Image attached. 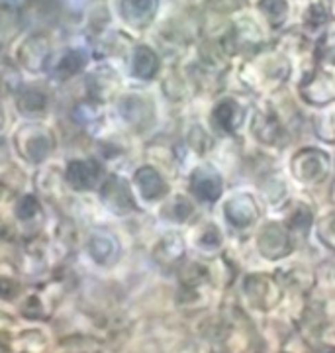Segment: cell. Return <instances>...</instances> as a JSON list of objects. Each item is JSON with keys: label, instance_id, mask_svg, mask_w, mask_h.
<instances>
[{"label": "cell", "instance_id": "obj_3", "mask_svg": "<svg viewBox=\"0 0 335 353\" xmlns=\"http://www.w3.org/2000/svg\"><path fill=\"white\" fill-rule=\"evenodd\" d=\"M261 250L269 257H278L285 255L288 250V240L283 228L269 226L265 230V234L261 236Z\"/></svg>", "mask_w": 335, "mask_h": 353}, {"label": "cell", "instance_id": "obj_6", "mask_svg": "<svg viewBox=\"0 0 335 353\" xmlns=\"http://www.w3.org/2000/svg\"><path fill=\"white\" fill-rule=\"evenodd\" d=\"M216 120L218 124L225 130H234L237 126V108L234 102H223L220 108L216 110Z\"/></svg>", "mask_w": 335, "mask_h": 353}, {"label": "cell", "instance_id": "obj_5", "mask_svg": "<svg viewBox=\"0 0 335 353\" xmlns=\"http://www.w3.org/2000/svg\"><path fill=\"white\" fill-rule=\"evenodd\" d=\"M137 183L143 190V194L149 196V199H155V196H161L165 192V187H163V181L159 179V175L151 169H143L141 173H137Z\"/></svg>", "mask_w": 335, "mask_h": 353}, {"label": "cell", "instance_id": "obj_1", "mask_svg": "<svg viewBox=\"0 0 335 353\" xmlns=\"http://www.w3.org/2000/svg\"><path fill=\"white\" fill-rule=\"evenodd\" d=\"M220 179L210 169H199L192 175V192L202 201H214L220 194Z\"/></svg>", "mask_w": 335, "mask_h": 353}, {"label": "cell", "instance_id": "obj_2", "mask_svg": "<svg viewBox=\"0 0 335 353\" xmlns=\"http://www.w3.org/2000/svg\"><path fill=\"white\" fill-rule=\"evenodd\" d=\"M294 163H302V167H294L300 179H320L325 173V167H327V159L320 155L318 152H306L302 155H298Z\"/></svg>", "mask_w": 335, "mask_h": 353}, {"label": "cell", "instance_id": "obj_4", "mask_svg": "<svg viewBox=\"0 0 335 353\" xmlns=\"http://www.w3.org/2000/svg\"><path fill=\"white\" fill-rule=\"evenodd\" d=\"M225 214L236 226H247V224H251L255 220L257 208H255V204L249 199H234V201L227 202Z\"/></svg>", "mask_w": 335, "mask_h": 353}]
</instances>
